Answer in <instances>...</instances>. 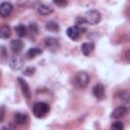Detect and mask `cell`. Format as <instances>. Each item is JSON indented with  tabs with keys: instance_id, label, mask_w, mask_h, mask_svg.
<instances>
[{
	"instance_id": "8",
	"label": "cell",
	"mask_w": 130,
	"mask_h": 130,
	"mask_svg": "<svg viewBox=\"0 0 130 130\" xmlns=\"http://www.w3.org/2000/svg\"><path fill=\"white\" fill-rule=\"evenodd\" d=\"M92 93L98 100H103L105 98V87L102 83H98L92 88Z\"/></svg>"
},
{
	"instance_id": "21",
	"label": "cell",
	"mask_w": 130,
	"mask_h": 130,
	"mask_svg": "<svg viewBox=\"0 0 130 130\" xmlns=\"http://www.w3.org/2000/svg\"><path fill=\"white\" fill-rule=\"evenodd\" d=\"M35 71H36V68H35V67H27V68H25V70H24V75L30 76V75H32V74L35 73Z\"/></svg>"
},
{
	"instance_id": "15",
	"label": "cell",
	"mask_w": 130,
	"mask_h": 130,
	"mask_svg": "<svg viewBox=\"0 0 130 130\" xmlns=\"http://www.w3.org/2000/svg\"><path fill=\"white\" fill-rule=\"evenodd\" d=\"M42 50L39 49V48H30L27 52H26V57L28 59H32V58H36L37 56L41 55L42 54Z\"/></svg>"
},
{
	"instance_id": "5",
	"label": "cell",
	"mask_w": 130,
	"mask_h": 130,
	"mask_svg": "<svg viewBox=\"0 0 130 130\" xmlns=\"http://www.w3.org/2000/svg\"><path fill=\"white\" fill-rule=\"evenodd\" d=\"M13 10V6L10 2H2L0 4V16L7 17L11 14Z\"/></svg>"
},
{
	"instance_id": "1",
	"label": "cell",
	"mask_w": 130,
	"mask_h": 130,
	"mask_svg": "<svg viewBox=\"0 0 130 130\" xmlns=\"http://www.w3.org/2000/svg\"><path fill=\"white\" fill-rule=\"evenodd\" d=\"M50 110V107L48 104L46 103H43V102H39V103H36L32 107V113L34 115L37 117V118H43L45 117L48 112Z\"/></svg>"
},
{
	"instance_id": "22",
	"label": "cell",
	"mask_w": 130,
	"mask_h": 130,
	"mask_svg": "<svg viewBox=\"0 0 130 130\" xmlns=\"http://www.w3.org/2000/svg\"><path fill=\"white\" fill-rule=\"evenodd\" d=\"M4 113H5V108L3 106H1L0 107V122H2L4 119Z\"/></svg>"
},
{
	"instance_id": "4",
	"label": "cell",
	"mask_w": 130,
	"mask_h": 130,
	"mask_svg": "<svg viewBox=\"0 0 130 130\" xmlns=\"http://www.w3.org/2000/svg\"><path fill=\"white\" fill-rule=\"evenodd\" d=\"M66 34L67 36L71 39V40H77L80 36V34H82V29L81 27L77 26V25H72V26H69L66 30Z\"/></svg>"
},
{
	"instance_id": "14",
	"label": "cell",
	"mask_w": 130,
	"mask_h": 130,
	"mask_svg": "<svg viewBox=\"0 0 130 130\" xmlns=\"http://www.w3.org/2000/svg\"><path fill=\"white\" fill-rule=\"evenodd\" d=\"M38 12L41 15H49L50 13L53 12V8L47 4H41L38 7Z\"/></svg>"
},
{
	"instance_id": "20",
	"label": "cell",
	"mask_w": 130,
	"mask_h": 130,
	"mask_svg": "<svg viewBox=\"0 0 130 130\" xmlns=\"http://www.w3.org/2000/svg\"><path fill=\"white\" fill-rule=\"evenodd\" d=\"M53 2H54L55 5H57L59 7H65L68 4V1L67 0H53Z\"/></svg>"
},
{
	"instance_id": "11",
	"label": "cell",
	"mask_w": 130,
	"mask_h": 130,
	"mask_svg": "<svg viewBox=\"0 0 130 130\" xmlns=\"http://www.w3.org/2000/svg\"><path fill=\"white\" fill-rule=\"evenodd\" d=\"M94 49V44L91 42H86L81 45V52L84 56H88Z\"/></svg>"
},
{
	"instance_id": "18",
	"label": "cell",
	"mask_w": 130,
	"mask_h": 130,
	"mask_svg": "<svg viewBox=\"0 0 130 130\" xmlns=\"http://www.w3.org/2000/svg\"><path fill=\"white\" fill-rule=\"evenodd\" d=\"M46 28L48 29V30H50V31H58L59 30V25H58V23L57 22H55V21H49V22H47V24H46Z\"/></svg>"
},
{
	"instance_id": "6",
	"label": "cell",
	"mask_w": 130,
	"mask_h": 130,
	"mask_svg": "<svg viewBox=\"0 0 130 130\" xmlns=\"http://www.w3.org/2000/svg\"><path fill=\"white\" fill-rule=\"evenodd\" d=\"M17 80H18V84H19V86H20V88H21V91H22L24 98L29 99L30 95H31V91H30V88H29L27 82H26L24 79H22L21 77H18Z\"/></svg>"
},
{
	"instance_id": "16",
	"label": "cell",
	"mask_w": 130,
	"mask_h": 130,
	"mask_svg": "<svg viewBox=\"0 0 130 130\" xmlns=\"http://www.w3.org/2000/svg\"><path fill=\"white\" fill-rule=\"evenodd\" d=\"M11 35L10 27L8 25H2L0 26V38L1 39H8Z\"/></svg>"
},
{
	"instance_id": "2",
	"label": "cell",
	"mask_w": 130,
	"mask_h": 130,
	"mask_svg": "<svg viewBox=\"0 0 130 130\" xmlns=\"http://www.w3.org/2000/svg\"><path fill=\"white\" fill-rule=\"evenodd\" d=\"M83 18H84L86 24L94 25V24H98L101 21L102 16H101V13L98 10H89L85 13Z\"/></svg>"
},
{
	"instance_id": "12",
	"label": "cell",
	"mask_w": 130,
	"mask_h": 130,
	"mask_svg": "<svg viewBox=\"0 0 130 130\" xmlns=\"http://www.w3.org/2000/svg\"><path fill=\"white\" fill-rule=\"evenodd\" d=\"M14 122L18 125H23L25 124L27 121H28V117L26 114H23V113H16L14 115Z\"/></svg>"
},
{
	"instance_id": "19",
	"label": "cell",
	"mask_w": 130,
	"mask_h": 130,
	"mask_svg": "<svg viewBox=\"0 0 130 130\" xmlns=\"http://www.w3.org/2000/svg\"><path fill=\"white\" fill-rule=\"evenodd\" d=\"M123 123L122 122H120V121H116V122H114L112 125H111V128L112 129H115V130H122L123 129Z\"/></svg>"
},
{
	"instance_id": "7",
	"label": "cell",
	"mask_w": 130,
	"mask_h": 130,
	"mask_svg": "<svg viewBox=\"0 0 130 130\" xmlns=\"http://www.w3.org/2000/svg\"><path fill=\"white\" fill-rule=\"evenodd\" d=\"M45 46L48 49H50L51 51H56V50L59 49V42H58L57 39L49 37V38L45 39Z\"/></svg>"
},
{
	"instance_id": "3",
	"label": "cell",
	"mask_w": 130,
	"mask_h": 130,
	"mask_svg": "<svg viewBox=\"0 0 130 130\" xmlns=\"http://www.w3.org/2000/svg\"><path fill=\"white\" fill-rule=\"evenodd\" d=\"M74 82H75V84H76L77 87L84 88V87L87 86V84L89 82V76H88V74L85 71H79L75 75Z\"/></svg>"
},
{
	"instance_id": "17",
	"label": "cell",
	"mask_w": 130,
	"mask_h": 130,
	"mask_svg": "<svg viewBox=\"0 0 130 130\" xmlns=\"http://www.w3.org/2000/svg\"><path fill=\"white\" fill-rule=\"evenodd\" d=\"M14 30L16 32V35L20 38H23L26 36L27 34V30H26V27L23 25V24H17L15 27H14Z\"/></svg>"
},
{
	"instance_id": "9",
	"label": "cell",
	"mask_w": 130,
	"mask_h": 130,
	"mask_svg": "<svg viewBox=\"0 0 130 130\" xmlns=\"http://www.w3.org/2000/svg\"><path fill=\"white\" fill-rule=\"evenodd\" d=\"M127 114H128V110H127V108L124 107V106H121V107L116 108V109L113 111V113H112V117L115 118V119H121V118L125 117Z\"/></svg>"
},
{
	"instance_id": "23",
	"label": "cell",
	"mask_w": 130,
	"mask_h": 130,
	"mask_svg": "<svg viewBox=\"0 0 130 130\" xmlns=\"http://www.w3.org/2000/svg\"><path fill=\"white\" fill-rule=\"evenodd\" d=\"M29 30H30V31H34L35 34H37V32H38L37 24H36V23H30V24H29Z\"/></svg>"
},
{
	"instance_id": "10",
	"label": "cell",
	"mask_w": 130,
	"mask_h": 130,
	"mask_svg": "<svg viewBox=\"0 0 130 130\" xmlns=\"http://www.w3.org/2000/svg\"><path fill=\"white\" fill-rule=\"evenodd\" d=\"M10 49L12 50L13 53H16V54L20 53L22 51V49H23V43H22V41L21 40H13V41H11V43H10Z\"/></svg>"
},
{
	"instance_id": "13",
	"label": "cell",
	"mask_w": 130,
	"mask_h": 130,
	"mask_svg": "<svg viewBox=\"0 0 130 130\" xmlns=\"http://www.w3.org/2000/svg\"><path fill=\"white\" fill-rule=\"evenodd\" d=\"M22 64H23V62H22V60L19 57H14V58H12L10 60L9 66L13 70H19L22 67Z\"/></svg>"
}]
</instances>
